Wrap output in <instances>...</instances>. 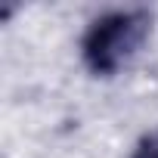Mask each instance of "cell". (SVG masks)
I'll list each match as a JSON object with an SVG mask.
<instances>
[{
  "label": "cell",
  "instance_id": "obj_1",
  "mask_svg": "<svg viewBox=\"0 0 158 158\" xmlns=\"http://www.w3.org/2000/svg\"><path fill=\"white\" fill-rule=\"evenodd\" d=\"M152 10H109L90 22L81 37V59L96 77H115L143 50L152 31Z\"/></svg>",
  "mask_w": 158,
  "mask_h": 158
},
{
  "label": "cell",
  "instance_id": "obj_2",
  "mask_svg": "<svg viewBox=\"0 0 158 158\" xmlns=\"http://www.w3.org/2000/svg\"><path fill=\"white\" fill-rule=\"evenodd\" d=\"M130 158H158V127L149 130L136 146H133V155Z\"/></svg>",
  "mask_w": 158,
  "mask_h": 158
}]
</instances>
